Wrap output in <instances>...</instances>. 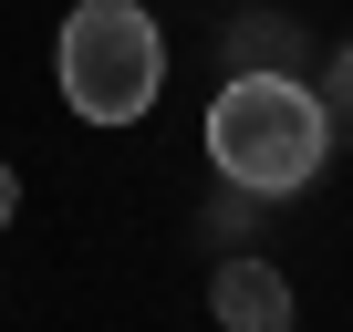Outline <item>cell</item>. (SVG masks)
<instances>
[{"instance_id":"1","label":"cell","mask_w":353,"mask_h":332,"mask_svg":"<svg viewBox=\"0 0 353 332\" xmlns=\"http://www.w3.org/2000/svg\"><path fill=\"white\" fill-rule=\"evenodd\" d=\"M322 156H332V114L301 73H229L219 104H208V166L239 187V198H291L322 177Z\"/></svg>"},{"instance_id":"2","label":"cell","mask_w":353,"mask_h":332,"mask_svg":"<svg viewBox=\"0 0 353 332\" xmlns=\"http://www.w3.org/2000/svg\"><path fill=\"white\" fill-rule=\"evenodd\" d=\"M52 73H63V104L83 125H135L166 83V32L135 11V0H83L52 42Z\"/></svg>"},{"instance_id":"3","label":"cell","mask_w":353,"mask_h":332,"mask_svg":"<svg viewBox=\"0 0 353 332\" xmlns=\"http://www.w3.org/2000/svg\"><path fill=\"white\" fill-rule=\"evenodd\" d=\"M208 311H219V332H291V280L270 270V260H219V280H208Z\"/></svg>"},{"instance_id":"4","label":"cell","mask_w":353,"mask_h":332,"mask_svg":"<svg viewBox=\"0 0 353 332\" xmlns=\"http://www.w3.org/2000/svg\"><path fill=\"white\" fill-rule=\"evenodd\" d=\"M11 208H21V177H11V166H0V229H11Z\"/></svg>"},{"instance_id":"5","label":"cell","mask_w":353,"mask_h":332,"mask_svg":"<svg viewBox=\"0 0 353 332\" xmlns=\"http://www.w3.org/2000/svg\"><path fill=\"white\" fill-rule=\"evenodd\" d=\"M332 94H343V114H353V52H343V73H332Z\"/></svg>"}]
</instances>
